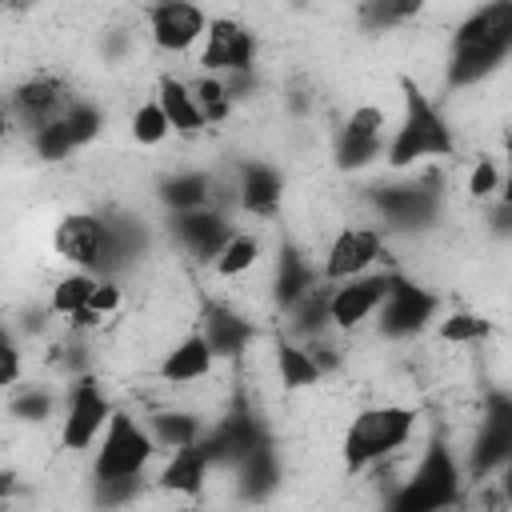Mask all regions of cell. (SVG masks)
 <instances>
[{
    "label": "cell",
    "instance_id": "6da1fadb",
    "mask_svg": "<svg viewBox=\"0 0 512 512\" xmlns=\"http://www.w3.org/2000/svg\"><path fill=\"white\" fill-rule=\"evenodd\" d=\"M512 48V0L476 8L452 36V84L488 76Z\"/></svg>",
    "mask_w": 512,
    "mask_h": 512
},
{
    "label": "cell",
    "instance_id": "7a4b0ae2",
    "mask_svg": "<svg viewBox=\"0 0 512 512\" xmlns=\"http://www.w3.org/2000/svg\"><path fill=\"white\" fill-rule=\"evenodd\" d=\"M412 428H416V412L404 404H376V408L356 412L344 432V464L368 468V464L384 460L388 452L408 444Z\"/></svg>",
    "mask_w": 512,
    "mask_h": 512
},
{
    "label": "cell",
    "instance_id": "3957f363",
    "mask_svg": "<svg viewBox=\"0 0 512 512\" xmlns=\"http://www.w3.org/2000/svg\"><path fill=\"white\" fill-rule=\"evenodd\" d=\"M400 84H404V120L392 132L388 164L392 168H408V164H416L424 156H448L452 152L448 124L440 120V112L432 108V100L412 80H400Z\"/></svg>",
    "mask_w": 512,
    "mask_h": 512
},
{
    "label": "cell",
    "instance_id": "277c9868",
    "mask_svg": "<svg viewBox=\"0 0 512 512\" xmlns=\"http://www.w3.org/2000/svg\"><path fill=\"white\" fill-rule=\"evenodd\" d=\"M460 500V464L448 444L432 440L416 464V472L400 484L392 512H444Z\"/></svg>",
    "mask_w": 512,
    "mask_h": 512
},
{
    "label": "cell",
    "instance_id": "5b68a950",
    "mask_svg": "<svg viewBox=\"0 0 512 512\" xmlns=\"http://www.w3.org/2000/svg\"><path fill=\"white\" fill-rule=\"evenodd\" d=\"M152 452H156V440L128 412H112V420L100 436V448H96V480H104V484L132 480L148 468Z\"/></svg>",
    "mask_w": 512,
    "mask_h": 512
},
{
    "label": "cell",
    "instance_id": "8992f818",
    "mask_svg": "<svg viewBox=\"0 0 512 512\" xmlns=\"http://www.w3.org/2000/svg\"><path fill=\"white\" fill-rule=\"evenodd\" d=\"M108 420H112V404L100 392V384L96 380H80L72 388V396H68V412H64V424H60V444L68 452H84L92 440L104 436Z\"/></svg>",
    "mask_w": 512,
    "mask_h": 512
},
{
    "label": "cell",
    "instance_id": "52a82bcc",
    "mask_svg": "<svg viewBox=\"0 0 512 512\" xmlns=\"http://www.w3.org/2000/svg\"><path fill=\"white\" fill-rule=\"evenodd\" d=\"M380 232L376 228H364V224H348L332 236L328 252H324V280L328 284H348L356 276H368V268L376 264L380 256Z\"/></svg>",
    "mask_w": 512,
    "mask_h": 512
},
{
    "label": "cell",
    "instance_id": "ba28073f",
    "mask_svg": "<svg viewBox=\"0 0 512 512\" xmlns=\"http://www.w3.org/2000/svg\"><path fill=\"white\" fill-rule=\"evenodd\" d=\"M392 276H380V272H368V276H356L348 284H336L332 296L324 300V316L336 324V328H356L364 324L376 308H384L388 292H392Z\"/></svg>",
    "mask_w": 512,
    "mask_h": 512
},
{
    "label": "cell",
    "instance_id": "9c48e42d",
    "mask_svg": "<svg viewBox=\"0 0 512 512\" xmlns=\"http://www.w3.org/2000/svg\"><path fill=\"white\" fill-rule=\"evenodd\" d=\"M52 248L56 256H64L68 264H76L80 272L104 264V256L112 252V236L108 228L88 216V212H68L60 224H56V236H52Z\"/></svg>",
    "mask_w": 512,
    "mask_h": 512
},
{
    "label": "cell",
    "instance_id": "30bf717a",
    "mask_svg": "<svg viewBox=\"0 0 512 512\" xmlns=\"http://www.w3.org/2000/svg\"><path fill=\"white\" fill-rule=\"evenodd\" d=\"M380 152H384V112L376 104L352 108V116L344 120V128L336 136V160L344 168H364Z\"/></svg>",
    "mask_w": 512,
    "mask_h": 512
},
{
    "label": "cell",
    "instance_id": "8fae6325",
    "mask_svg": "<svg viewBox=\"0 0 512 512\" xmlns=\"http://www.w3.org/2000/svg\"><path fill=\"white\" fill-rule=\"evenodd\" d=\"M200 64L208 72H244L252 64V32L232 20V16H216L208 20V32H204V52H200Z\"/></svg>",
    "mask_w": 512,
    "mask_h": 512
},
{
    "label": "cell",
    "instance_id": "7c38bea8",
    "mask_svg": "<svg viewBox=\"0 0 512 512\" xmlns=\"http://www.w3.org/2000/svg\"><path fill=\"white\" fill-rule=\"evenodd\" d=\"M148 32H152V40H156L164 52H188L196 40H204L208 16H204V8L180 4V0L156 4V8L148 12Z\"/></svg>",
    "mask_w": 512,
    "mask_h": 512
},
{
    "label": "cell",
    "instance_id": "4fadbf2b",
    "mask_svg": "<svg viewBox=\"0 0 512 512\" xmlns=\"http://www.w3.org/2000/svg\"><path fill=\"white\" fill-rule=\"evenodd\" d=\"M12 108L40 132V128H48V124L64 120L68 96H64V84H60V80H52V76H32V80H24V84L16 88Z\"/></svg>",
    "mask_w": 512,
    "mask_h": 512
},
{
    "label": "cell",
    "instance_id": "5bb4252c",
    "mask_svg": "<svg viewBox=\"0 0 512 512\" xmlns=\"http://www.w3.org/2000/svg\"><path fill=\"white\" fill-rule=\"evenodd\" d=\"M212 360H216V348L208 344L204 332H192L184 336L164 360H160V380L168 384H196L212 372Z\"/></svg>",
    "mask_w": 512,
    "mask_h": 512
},
{
    "label": "cell",
    "instance_id": "9a60e30c",
    "mask_svg": "<svg viewBox=\"0 0 512 512\" xmlns=\"http://www.w3.org/2000/svg\"><path fill=\"white\" fill-rule=\"evenodd\" d=\"M204 480H208V452L200 444H184V448L168 452V464L160 468V488L164 492L196 500L204 492Z\"/></svg>",
    "mask_w": 512,
    "mask_h": 512
},
{
    "label": "cell",
    "instance_id": "2e32d148",
    "mask_svg": "<svg viewBox=\"0 0 512 512\" xmlns=\"http://www.w3.org/2000/svg\"><path fill=\"white\" fill-rule=\"evenodd\" d=\"M156 100H160V108L168 112L172 132H180V136H196V132L208 128V120H204V112H200V100H196V92H192L184 80H176V76H160V84H156Z\"/></svg>",
    "mask_w": 512,
    "mask_h": 512
},
{
    "label": "cell",
    "instance_id": "e0dca14e",
    "mask_svg": "<svg viewBox=\"0 0 512 512\" xmlns=\"http://www.w3.org/2000/svg\"><path fill=\"white\" fill-rule=\"evenodd\" d=\"M432 316V296H424L420 288H412V284H392V292H388V300H384V316H380V324L388 328V332H416L424 320Z\"/></svg>",
    "mask_w": 512,
    "mask_h": 512
},
{
    "label": "cell",
    "instance_id": "ac0fdd59",
    "mask_svg": "<svg viewBox=\"0 0 512 512\" xmlns=\"http://www.w3.org/2000/svg\"><path fill=\"white\" fill-rule=\"evenodd\" d=\"M176 232H180V240H184L192 252H200L204 260H216L220 248H224V240L232 236V232L224 228V220H220L216 212H204V208H196V212H180Z\"/></svg>",
    "mask_w": 512,
    "mask_h": 512
},
{
    "label": "cell",
    "instance_id": "d6986e66",
    "mask_svg": "<svg viewBox=\"0 0 512 512\" xmlns=\"http://www.w3.org/2000/svg\"><path fill=\"white\" fill-rule=\"evenodd\" d=\"M240 204H244V212H252V216H272L276 208H280V176L272 172V168H264V164H252V168H244V176H240Z\"/></svg>",
    "mask_w": 512,
    "mask_h": 512
},
{
    "label": "cell",
    "instance_id": "ffe728a7",
    "mask_svg": "<svg viewBox=\"0 0 512 512\" xmlns=\"http://www.w3.org/2000/svg\"><path fill=\"white\" fill-rule=\"evenodd\" d=\"M96 276L92 272H68V276H60L56 284H52V312L56 316H80L88 304H92V292H96Z\"/></svg>",
    "mask_w": 512,
    "mask_h": 512
},
{
    "label": "cell",
    "instance_id": "44dd1931",
    "mask_svg": "<svg viewBox=\"0 0 512 512\" xmlns=\"http://www.w3.org/2000/svg\"><path fill=\"white\" fill-rule=\"evenodd\" d=\"M260 252H264V244H260L256 236H248V232H232L212 264H216V272H220L224 280H236V276H244V272L256 268Z\"/></svg>",
    "mask_w": 512,
    "mask_h": 512
},
{
    "label": "cell",
    "instance_id": "7402d4cb",
    "mask_svg": "<svg viewBox=\"0 0 512 512\" xmlns=\"http://www.w3.org/2000/svg\"><path fill=\"white\" fill-rule=\"evenodd\" d=\"M132 140L136 144H164L168 136H172V120H168V112L160 108V100L152 96V100H144L136 112H132Z\"/></svg>",
    "mask_w": 512,
    "mask_h": 512
},
{
    "label": "cell",
    "instance_id": "603a6c76",
    "mask_svg": "<svg viewBox=\"0 0 512 512\" xmlns=\"http://www.w3.org/2000/svg\"><path fill=\"white\" fill-rule=\"evenodd\" d=\"M276 368H280V380L288 388H304V384H316L320 380L316 360L304 348H296V344H280L276 348Z\"/></svg>",
    "mask_w": 512,
    "mask_h": 512
},
{
    "label": "cell",
    "instance_id": "cb8c5ba5",
    "mask_svg": "<svg viewBox=\"0 0 512 512\" xmlns=\"http://www.w3.org/2000/svg\"><path fill=\"white\" fill-rule=\"evenodd\" d=\"M164 200H168L172 208H180V212H196V208H204V200H208V180H204V176H180V180L168 184Z\"/></svg>",
    "mask_w": 512,
    "mask_h": 512
},
{
    "label": "cell",
    "instance_id": "d4e9b609",
    "mask_svg": "<svg viewBox=\"0 0 512 512\" xmlns=\"http://www.w3.org/2000/svg\"><path fill=\"white\" fill-rule=\"evenodd\" d=\"M440 336H444L448 344H472V340L488 336V320L476 316V312H452V316H444Z\"/></svg>",
    "mask_w": 512,
    "mask_h": 512
},
{
    "label": "cell",
    "instance_id": "484cf974",
    "mask_svg": "<svg viewBox=\"0 0 512 512\" xmlns=\"http://www.w3.org/2000/svg\"><path fill=\"white\" fill-rule=\"evenodd\" d=\"M192 92H196L200 112H204V120H208V124L228 116V92H224V84H220V80H212V76H208V80L192 84Z\"/></svg>",
    "mask_w": 512,
    "mask_h": 512
},
{
    "label": "cell",
    "instance_id": "4316f807",
    "mask_svg": "<svg viewBox=\"0 0 512 512\" xmlns=\"http://www.w3.org/2000/svg\"><path fill=\"white\" fill-rule=\"evenodd\" d=\"M32 144H36V152L44 156V160H60L76 140H72V132H68V124L64 120H56V124H48V128H40L36 136H32Z\"/></svg>",
    "mask_w": 512,
    "mask_h": 512
},
{
    "label": "cell",
    "instance_id": "83f0119b",
    "mask_svg": "<svg viewBox=\"0 0 512 512\" xmlns=\"http://www.w3.org/2000/svg\"><path fill=\"white\" fill-rule=\"evenodd\" d=\"M500 180H504L500 164H496L492 156H480V160L472 164V172H468V192L484 200V196H492V192L500 188Z\"/></svg>",
    "mask_w": 512,
    "mask_h": 512
},
{
    "label": "cell",
    "instance_id": "f1b7e54d",
    "mask_svg": "<svg viewBox=\"0 0 512 512\" xmlns=\"http://www.w3.org/2000/svg\"><path fill=\"white\" fill-rule=\"evenodd\" d=\"M156 432L172 444V448H184V444H196V420L192 416H176V412H164L156 416Z\"/></svg>",
    "mask_w": 512,
    "mask_h": 512
},
{
    "label": "cell",
    "instance_id": "f546056e",
    "mask_svg": "<svg viewBox=\"0 0 512 512\" xmlns=\"http://www.w3.org/2000/svg\"><path fill=\"white\" fill-rule=\"evenodd\" d=\"M244 332H248V328H240L236 316H216V320H212V332H204V336H208V344H212L216 352H236V344L244 340Z\"/></svg>",
    "mask_w": 512,
    "mask_h": 512
},
{
    "label": "cell",
    "instance_id": "4dcf8cb0",
    "mask_svg": "<svg viewBox=\"0 0 512 512\" xmlns=\"http://www.w3.org/2000/svg\"><path fill=\"white\" fill-rule=\"evenodd\" d=\"M420 8L416 4H368L364 8V20H372V24H396V20H404V16H416Z\"/></svg>",
    "mask_w": 512,
    "mask_h": 512
},
{
    "label": "cell",
    "instance_id": "1f68e13d",
    "mask_svg": "<svg viewBox=\"0 0 512 512\" xmlns=\"http://www.w3.org/2000/svg\"><path fill=\"white\" fill-rule=\"evenodd\" d=\"M96 316H108V312H116L120 308V288L116 284H108V280H100L96 284V292H92V304H88Z\"/></svg>",
    "mask_w": 512,
    "mask_h": 512
},
{
    "label": "cell",
    "instance_id": "d6a6232c",
    "mask_svg": "<svg viewBox=\"0 0 512 512\" xmlns=\"http://www.w3.org/2000/svg\"><path fill=\"white\" fill-rule=\"evenodd\" d=\"M16 380H20V348L12 340H4V348H0V384L12 388Z\"/></svg>",
    "mask_w": 512,
    "mask_h": 512
},
{
    "label": "cell",
    "instance_id": "836d02e7",
    "mask_svg": "<svg viewBox=\"0 0 512 512\" xmlns=\"http://www.w3.org/2000/svg\"><path fill=\"white\" fill-rule=\"evenodd\" d=\"M504 180H500V196H504V204L512 208V136H508V144H504Z\"/></svg>",
    "mask_w": 512,
    "mask_h": 512
},
{
    "label": "cell",
    "instance_id": "e575fe53",
    "mask_svg": "<svg viewBox=\"0 0 512 512\" xmlns=\"http://www.w3.org/2000/svg\"><path fill=\"white\" fill-rule=\"evenodd\" d=\"M504 488H508V496H512V448H508V468H504Z\"/></svg>",
    "mask_w": 512,
    "mask_h": 512
},
{
    "label": "cell",
    "instance_id": "d590c367",
    "mask_svg": "<svg viewBox=\"0 0 512 512\" xmlns=\"http://www.w3.org/2000/svg\"><path fill=\"white\" fill-rule=\"evenodd\" d=\"M180 512H204V508H196V504H188V508H180Z\"/></svg>",
    "mask_w": 512,
    "mask_h": 512
}]
</instances>
